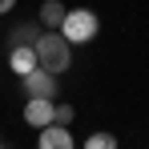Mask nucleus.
I'll use <instances>...</instances> for the list:
<instances>
[{"instance_id":"nucleus-5","label":"nucleus","mask_w":149,"mask_h":149,"mask_svg":"<svg viewBox=\"0 0 149 149\" xmlns=\"http://www.w3.org/2000/svg\"><path fill=\"white\" fill-rule=\"evenodd\" d=\"M36 149H73V133L65 125H45L36 133Z\"/></svg>"},{"instance_id":"nucleus-11","label":"nucleus","mask_w":149,"mask_h":149,"mask_svg":"<svg viewBox=\"0 0 149 149\" xmlns=\"http://www.w3.org/2000/svg\"><path fill=\"white\" fill-rule=\"evenodd\" d=\"M8 8H16V0H0V12H8Z\"/></svg>"},{"instance_id":"nucleus-3","label":"nucleus","mask_w":149,"mask_h":149,"mask_svg":"<svg viewBox=\"0 0 149 149\" xmlns=\"http://www.w3.org/2000/svg\"><path fill=\"white\" fill-rule=\"evenodd\" d=\"M20 85H24V93L28 97H56V77L49 73V69H40V65H36V69H32V73H24L20 77Z\"/></svg>"},{"instance_id":"nucleus-9","label":"nucleus","mask_w":149,"mask_h":149,"mask_svg":"<svg viewBox=\"0 0 149 149\" xmlns=\"http://www.w3.org/2000/svg\"><path fill=\"white\" fill-rule=\"evenodd\" d=\"M85 149H117V137H113V133H93V137L85 141Z\"/></svg>"},{"instance_id":"nucleus-4","label":"nucleus","mask_w":149,"mask_h":149,"mask_svg":"<svg viewBox=\"0 0 149 149\" xmlns=\"http://www.w3.org/2000/svg\"><path fill=\"white\" fill-rule=\"evenodd\" d=\"M52 109H56V101H49V97H28L24 121L32 125V129H45V125H52Z\"/></svg>"},{"instance_id":"nucleus-6","label":"nucleus","mask_w":149,"mask_h":149,"mask_svg":"<svg viewBox=\"0 0 149 149\" xmlns=\"http://www.w3.org/2000/svg\"><path fill=\"white\" fill-rule=\"evenodd\" d=\"M8 69H12L16 77L32 73V69H36V52H32V49H12V52H8Z\"/></svg>"},{"instance_id":"nucleus-7","label":"nucleus","mask_w":149,"mask_h":149,"mask_svg":"<svg viewBox=\"0 0 149 149\" xmlns=\"http://www.w3.org/2000/svg\"><path fill=\"white\" fill-rule=\"evenodd\" d=\"M65 12H69V8H65L61 0H45V4H40V24H45V28H61Z\"/></svg>"},{"instance_id":"nucleus-8","label":"nucleus","mask_w":149,"mask_h":149,"mask_svg":"<svg viewBox=\"0 0 149 149\" xmlns=\"http://www.w3.org/2000/svg\"><path fill=\"white\" fill-rule=\"evenodd\" d=\"M36 36H40V24H20L16 32H12V49H32Z\"/></svg>"},{"instance_id":"nucleus-2","label":"nucleus","mask_w":149,"mask_h":149,"mask_svg":"<svg viewBox=\"0 0 149 149\" xmlns=\"http://www.w3.org/2000/svg\"><path fill=\"white\" fill-rule=\"evenodd\" d=\"M97 28H101L97 12H89V8H73V12H65V20H61L56 32H61L69 45H85V40L97 36Z\"/></svg>"},{"instance_id":"nucleus-10","label":"nucleus","mask_w":149,"mask_h":149,"mask_svg":"<svg viewBox=\"0 0 149 149\" xmlns=\"http://www.w3.org/2000/svg\"><path fill=\"white\" fill-rule=\"evenodd\" d=\"M52 125H73V105H56L52 109Z\"/></svg>"},{"instance_id":"nucleus-1","label":"nucleus","mask_w":149,"mask_h":149,"mask_svg":"<svg viewBox=\"0 0 149 149\" xmlns=\"http://www.w3.org/2000/svg\"><path fill=\"white\" fill-rule=\"evenodd\" d=\"M32 52H36V65H40V69H49L52 77H61L69 65H73V49H69V40H65L56 28L40 32V36H36V45H32Z\"/></svg>"}]
</instances>
